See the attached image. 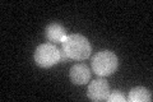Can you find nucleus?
<instances>
[{"mask_svg":"<svg viewBox=\"0 0 153 102\" xmlns=\"http://www.w3.org/2000/svg\"><path fill=\"white\" fill-rule=\"evenodd\" d=\"M61 46L65 54L69 56V59L73 60H85L91 56V52H92V46L88 38L79 33L66 36L61 42Z\"/></svg>","mask_w":153,"mask_h":102,"instance_id":"obj_1","label":"nucleus"},{"mask_svg":"<svg viewBox=\"0 0 153 102\" xmlns=\"http://www.w3.org/2000/svg\"><path fill=\"white\" fill-rule=\"evenodd\" d=\"M119 59L115 52L110 50H102L97 52L92 59V69L97 75L107 77L117 69Z\"/></svg>","mask_w":153,"mask_h":102,"instance_id":"obj_2","label":"nucleus"},{"mask_svg":"<svg viewBox=\"0 0 153 102\" xmlns=\"http://www.w3.org/2000/svg\"><path fill=\"white\" fill-rule=\"evenodd\" d=\"M33 57L38 66L51 68L60 63V50L54 43H42L36 48Z\"/></svg>","mask_w":153,"mask_h":102,"instance_id":"obj_3","label":"nucleus"},{"mask_svg":"<svg viewBox=\"0 0 153 102\" xmlns=\"http://www.w3.org/2000/svg\"><path fill=\"white\" fill-rule=\"evenodd\" d=\"M110 84L105 79H96L91 82L87 91V97L92 101H106L110 95Z\"/></svg>","mask_w":153,"mask_h":102,"instance_id":"obj_4","label":"nucleus"},{"mask_svg":"<svg viewBox=\"0 0 153 102\" xmlns=\"http://www.w3.org/2000/svg\"><path fill=\"white\" fill-rule=\"evenodd\" d=\"M69 75L73 84L83 86L87 84L91 79V70L85 64H75L70 68Z\"/></svg>","mask_w":153,"mask_h":102,"instance_id":"obj_5","label":"nucleus"},{"mask_svg":"<svg viewBox=\"0 0 153 102\" xmlns=\"http://www.w3.org/2000/svg\"><path fill=\"white\" fill-rule=\"evenodd\" d=\"M45 36L51 42H63L64 38L68 36L66 35V30L59 23H50L49 26L45 28Z\"/></svg>","mask_w":153,"mask_h":102,"instance_id":"obj_6","label":"nucleus"},{"mask_svg":"<svg viewBox=\"0 0 153 102\" xmlns=\"http://www.w3.org/2000/svg\"><path fill=\"white\" fill-rule=\"evenodd\" d=\"M128 100L130 102H151L152 92L144 87H134L129 92Z\"/></svg>","mask_w":153,"mask_h":102,"instance_id":"obj_7","label":"nucleus"},{"mask_svg":"<svg viewBox=\"0 0 153 102\" xmlns=\"http://www.w3.org/2000/svg\"><path fill=\"white\" fill-rule=\"evenodd\" d=\"M106 101L107 102H125L126 98L121 91H114V92H110Z\"/></svg>","mask_w":153,"mask_h":102,"instance_id":"obj_8","label":"nucleus"},{"mask_svg":"<svg viewBox=\"0 0 153 102\" xmlns=\"http://www.w3.org/2000/svg\"><path fill=\"white\" fill-rule=\"evenodd\" d=\"M68 60H70V59H69V56L65 54V51H64V50H60V63H66Z\"/></svg>","mask_w":153,"mask_h":102,"instance_id":"obj_9","label":"nucleus"}]
</instances>
